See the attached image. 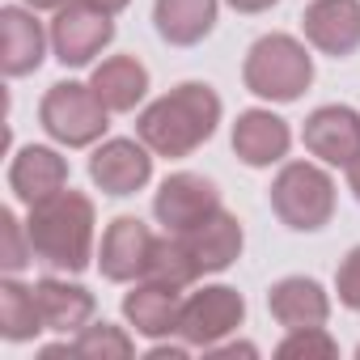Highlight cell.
<instances>
[{
    "mask_svg": "<svg viewBox=\"0 0 360 360\" xmlns=\"http://www.w3.org/2000/svg\"><path fill=\"white\" fill-rule=\"evenodd\" d=\"M89 85H94V94L102 98L106 110H131L148 89V72L136 56H110L94 68Z\"/></svg>",
    "mask_w": 360,
    "mask_h": 360,
    "instance_id": "ffe728a7",
    "label": "cell"
},
{
    "mask_svg": "<svg viewBox=\"0 0 360 360\" xmlns=\"http://www.w3.org/2000/svg\"><path fill=\"white\" fill-rule=\"evenodd\" d=\"M34 301H39L43 326L60 330V335L85 330L89 318H94V292H85L81 284H68V280H51V276L39 280L34 284Z\"/></svg>",
    "mask_w": 360,
    "mask_h": 360,
    "instance_id": "ac0fdd59",
    "label": "cell"
},
{
    "mask_svg": "<svg viewBox=\"0 0 360 360\" xmlns=\"http://www.w3.org/2000/svg\"><path fill=\"white\" fill-rule=\"evenodd\" d=\"M267 195H271V212L297 233H318L335 217V183L322 165L309 161H288L276 174Z\"/></svg>",
    "mask_w": 360,
    "mask_h": 360,
    "instance_id": "277c9868",
    "label": "cell"
},
{
    "mask_svg": "<svg viewBox=\"0 0 360 360\" xmlns=\"http://www.w3.org/2000/svg\"><path fill=\"white\" fill-rule=\"evenodd\" d=\"M221 123V98L212 94V85L187 81L169 89L165 98H157L144 115H140V140L157 153V157H187L195 153L204 140H212Z\"/></svg>",
    "mask_w": 360,
    "mask_h": 360,
    "instance_id": "6da1fadb",
    "label": "cell"
},
{
    "mask_svg": "<svg viewBox=\"0 0 360 360\" xmlns=\"http://www.w3.org/2000/svg\"><path fill=\"white\" fill-rule=\"evenodd\" d=\"M195 276H204V271H200V263H195L183 233H165V238L153 242V259L144 267V280H157V284H169V288H187V284H195Z\"/></svg>",
    "mask_w": 360,
    "mask_h": 360,
    "instance_id": "7402d4cb",
    "label": "cell"
},
{
    "mask_svg": "<svg viewBox=\"0 0 360 360\" xmlns=\"http://www.w3.org/2000/svg\"><path fill=\"white\" fill-rule=\"evenodd\" d=\"M242 81L255 98L297 102L314 81V60L292 34H263L242 64Z\"/></svg>",
    "mask_w": 360,
    "mask_h": 360,
    "instance_id": "3957f363",
    "label": "cell"
},
{
    "mask_svg": "<svg viewBox=\"0 0 360 360\" xmlns=\"http://www.w3.org/2000/svg\"><path fill=\"white\" fill-rule=\"evenodd\" d=\"M288 144H292V131H288V123L280 119V115H271V110H246V115H238V123H233V153L246 161V165H271V161H280L284 153H288Z\"/></svg>",
    "mask_w": 360,
    "mask_h": 360,
    "instance_id": "e0dca14e",
    "label": "cell"
},
{
    "mask_svg": "<svg viewBox=\"0 0 360 360\" xmlns=\"http://www.w3.org/2000/svg\"><path fill=\"white\" fill-rule=\"evenodd\" d=\"M229 5H233L238 13H267L276 0H229Z\"/></svg>",
    "mask_w": 360,
    "mask_h": 360,
    "instance_id": "f1b7e54d",
    "label": "cell"
},
{
    "mask_svg": "<svg viewBox=\"0 0 360 360\" xmlns=\"http://www.w3.org/2000/svg\"><path fill=\"white\" fill-rule=\"evenodd\" d=\"M72 356H85V360H127L131 356V339L110 326V322H94L77 335L72 343Z\"/></svg>",
    "mask_w": 360,
    "mask_h": 360,
    "instance_id": "cb8c5ba5",
    "label": "cell"
},
{
    "mask_svg": "<svg viewBox=\"0 0 360 360\" xmlns=\"http://www.w3.org/2000/svg\"><path fill=\"white\" fill-rule=\"evenodd\" d=\"M183 288H169V284H157V280H144L140 288H131L123 297V314L127 322L148 335V339H161V335H174L178 330V318H183Z\"/></svg>",
    "mask_w": 360,
    "mask_h": 360,
    "instance_id": "2e32d148",
    "label": "cell"
},
{
    "mask_svg": "<svg viewBox=\"0 0 360 360\" xmlns=\"http://www.w3.org/2000/svg\"><path fill=\"white\" fill-rule=\"evenodd\" d=\"M356 356H360V352H356Z\"/></svg>",
    "mask_w": 360,
    "mask_h": 360,
    "instance_id": "d6a6232c",
    "label": "cell"
},
{
    "mask_svg": "<svg viewBox=\"0 0 360 360\" xmlns=\"http://www.w3.org/2000/svg\"><path fill=\"white\" fill-rule=\"evenodd\" d=\"M242 314H246V301L217 284V288H204V292H191L183 301V318H178V335H183L191 347H212L221 343L229 330L242 326Z\"/></svg>",
    "mask_w": 360,
    "mask_h": 360,
    "instance_id": "ba28073f",
    "label": "cell"
},
{
    "mask_svg": "<svg viewBox=\"0 0 360 360\" xmlns=\"http://www.w3.org/2000/svg\"><path fill=\"white\" fill-rule=\"evenodd\" d=\"M153 148L140 140H106L94 157H89V178L106 191V195H136L148 174H153Z\"/></svg>",
    "mask_w": 360,
    "mask_h": 360,
    "instance_id": "8fae6325",
    "label": "cell"
},
{
    "mask_svg": "<svg viewBox=\"0 0 360 360\" xmlns=\"http://www.w3.org/2000/svg\"><path fill=\"white\" fill-rule=\"evenodd\" d=\"M153 233H148V225L144 221H136V217H115L110 221V229L102 233V255H98V263H102V276L106 280H144V267H148V259H153Z\"/></svg>",
    "mask_w": 360,
    "mask_h": 360,
    "instance_id": "7c38bea8",
    "label": "cell"
},
{
    "mask_svg": "<svg viewBox=\"0 0 360 360\" xmlns=\"http://www.w3.org/2000/svg\"><path fill=\"white\" fill-rule=\"evenodd\" d=\"M153 212L165 225V233H191L221 212V195L200 174H169L153 200Z\"/></svg>",
    "mask_w": 360,
    "mask_h": 360,
    "instance_id": "52a82bcc",
    "label": "cell"
},
{
    "mask_svg": "<svg viewBox=\"0 0 360 360\" xmlns=\"http://www.w3.org/2000/svg\"><path fill=\"white\" fill-rule=\"evenodd\" d=\"M157 34L174 47H195L217 26V0H157L153 5Z\"/></svg>",
    "mask_w": 360,
    "mask_h": 360,
    "instance_id": "d6986e66",
    "label": "cell"
},
{
    "mask_svg": "<svg viewBox=\"0 0 360 360\" xmlns=\"http://www.w3.org/2000/svg\"><path fill=\"white\" fill-rule=\"evenodd\" d=\"M34 259V246H30V233L22 238V221L5 208L0 212V263H5V271H22L26 263Z\"/></svg>",
    "mask_w": 360,
    "mask_h": 360,
    "instance_id": "484cf974",
    "label": "cell"
},
{
    "mask_svg": "<svg viewBox=\"0 0 360 360\" xmlns=\"http://www.w3.org/2000/svg\"><path fill=\"white\" fill-rule=\"evenodd\" d=\"M115 39V22L110 13H98L81 0L56 9V22H51V47H56V60L64 68H85L94 64V56H102V47Z\"/></svg>",
    "mask_w": 360,
    "mask_h": 360,
    "instance_id": "8992f818",
    "label": "cell"
},
{
    "mask_svg": "<svg viewBox=\"0 0 360 360\" xmlns=\"http://www.w3.org/2000/svg\"><path fill=\"white\" fill-rule=\"evenodd\" d=\"M183 238H187V246H191L200 271H225V267L242 255V225H238V217H229L225 208H221L217 217H208L200 229L183 233Z\"/></svg>",
    "mask_w": 360,
    "mask_h": 360,
    "instance_id": "44dd1931",
    "label": "cell"
},
{
    "mask_svg": "<svg viewBox=\"0 0 360 360\" xmlns=\"http://www.w3.org/2000/svg\"><path fill=\"white\" fill-rule=\"evenodd\" d=\"M39 330H47V326H43L34 288H26L18 280H5L0 284V335H5L9 343H26Z\"/></svg>",
    "mask_w": 360,
    "mask_h": 360,
    "instance_id": "603a6c76",
    "label": "cell"
},
{
    "mask_svg": "<svg viewBox=\"0 0 360 360\" xmlns=\"http://www.w3.org/2000/svg\"><path fill=\"white\" fill-rule=\"evenodd\" d=\"M347 187H352V195L360 200V157H356V161L347 165Z\"/></svg>",
    "mask_w": 360,
    "mask_h": 360,
    "instance_id": "f546056e",
    "label": "cell"
},
{
    "mask_svg": "<svg viewBox=\"0 0 360 360\" xmlns=\"http://www.w3.org/2000/svg\"><path fill=\"white\" fill-rule=\"evenodd\" d=\"M148 356H187V347H183V343H161V347H153Z\"/></svg>",
    "mask_w": 360,
    "mask_h": 360,
    "instance_id": "4dcf8cb0",
    "label": "cell"
},
{
    "mask_svg": "<svg viewBox=\"0 0 360 360\" xmlns=\"http://www.w3.org/2000/svg\"><path fill=\"white\" fill-rule=\"evenodd\" d=\"M335 288H339V301H343L347 309H360V246L347 250V259L339 263V271H335Z\"/></svg>",
    "mask_w": 360,
    "mask_h": 360,
    "instance_id": "4316f807",
    "label": "cell"
},
{
    "mask_svg": "<svg viewBox=\"0 0 360 360\" xmlns=\"http://www.w3.org/2000/svg\"><path fill=\"white\" fill-rule=\"evenodd\" d=\"M267 309L280 326L288 330H309V326H322L326 314H330V301L322 292L318 280H305V276H288L280 284H271L267 292Z\"/></svg>",
    "mask_w": 360,
    "mask_h": 360,
    "instance_id": "9a60e30c",
    "label": "cell"
},
{
    "mask_svg": "<svg viewBox=\"0 0 360 360\" xmlns=\"http://www.w3.org/2000/svg\"><path fill=\"white\" fill-rule=\"evenodd\" d=\"M47 56V34H43V22L18 5L0 9V68L5 77H26L43 64Z\"/></svg>",
    "mask_w": 360,
    "mask_h": 360,
    "instance_id": "5bb4252c",
    "label": "cell"
},
{
    "mask_svg": "<svg viewBox=\"0 0 360 360\" xmlns=\"http://www.w3.org/2000/svg\"><path fill=\"white\" fill-rule=\"evenodd\" d=\"M81 5H89V9H98V13H119V9H127L131 5V0H81Z\"/></svg>",
    "mask_w": 360,
    "mask_h": 360,
    "instance_id": "83f0119b",
    "label": "cell"
},
{
    "mask_svg": "<svg viewBox=\"0 0 360 360\" xmlns=\"http://www.w3.org/2000/svg\"><path fill=\"white\" fill-rule=\"evenodd\" d=\"M106 106L94 94V85H77V81H60L43 94L39 102V123L47 127L51 140L68 144V148H85L106 131Z\"/></svg>",
    "mask_w": 360,
    "mask_h": 360,
    "instance_id": "5b68a950",
    "label": "cell"
},
{
    "mask_svg": "<svg viewBox=\"0 0 360 360\" xmlns=\"http://www.w3.org/2000/svg\"><path fill=\"white\" fill-rule=\"evenodd\" d=\"M301 30L322 56L347 60L360 47V0H314L301 13Z\"/></svg>",
    "mask_w": 360,
    "mask_h": 360,
    "instance_id": "9c48e42d",
    "label": "cell"
},
{
    "mask_svg": "<svg viewBox=\"0 0 360 360\" xmlns=\"http://www.w3.org/2000/svg\"><path fill=\"white\" fill-rule=\"evenodd\" d=\"M34 259L56 271H85L94 259V204L81 191H60L30 208L26 221Z\"/></svg>",
    "mask_w": 360,
    "mask_h": 360,
    "instance_id": "7a4b0ae2",
    "label": "cell"
},
{
    "mask_svg": "<svg viewBox=\"0 0 360 360\" xmlns=\"http://www.w3.org/2000/svg\"><path fill=\"white\" fill-rule=\"evenodd\" d=\"M9 187L22 204H43L51 195H60L68 187V161L56 153V148H43V144H30L13 157L9 165Z\"/></svg>",
    "mask_w": 360,
    "mask_h": 360,
    "instance_id": "4fadbf2b",
    "label": "cell"
},
{
    "mask_svg": "<svg viewBox=\"0 0 360 360\" xmlns=\"http://www.w3.org/2000/svg\"><path fill=\"white\" fill-rule=\"evenodd\" d=\"M305 148L326 165H352L360 157V115L352 106H318L301 131Z\"/></svg>",
    "mask_w": 360,
    "mask_h": 360,
    "instance_id": "30bf717a",
    "label": "cell"
},
{
    "mask_svg": "<svg viewBox=\"0 0 360 360\" xmlns=\"http://www.w3.org/2000/svg\"><path fill=\"white\" fill-rule=\"evenodd\" d=\"M339 347H335V339L322 330V326H309V330H292L280 347H276V356L280 360H330Z\"/></svg>",
    "mask_w": 360,
    "mask_h": 360,
    "instance_id": "d4e9b609",
    "label": "cell"
},
{
    "mask_svg": "<svg viewBox=\"0 0 360 360\" xmlns=\"http://www.w3.org/2000/svg\"><path fill=\"white\" fill-rule=\"evenodd\" d=\"M26 5H30V9H64L68 0H26Z\"/></svg>",
    "mask_w": 360,
    "mask_h": 360,
    "instance_id": "1f68e13d",
    "label": "cell"
}]
</instances>
